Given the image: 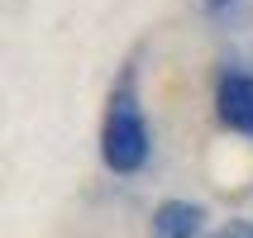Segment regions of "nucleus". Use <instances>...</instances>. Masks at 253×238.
<instances>
[{"instance_id":"obj_1","label":"nucleus","mask_w":253,"mask_h":238,"mask_svg":"<svg viewBox=\"0 0 253 238\" xmlns=\"http://www.w3.org/2000/svg\"><path fill=\"white\" fill-rule=\"evenodd\" d=\"M100 162L115 176H134L148 162V119H143V105H139L134 71H125L110 91V105L100 119Z\"/></svg>"},{"instance_id":"obj_2","label":"nucleus","mask_w":253,"mask_h":238,"mask_svg":"<svg viewBox=\"0 0 253 238\" xmlns=\"http://www.w3.org/2000/svg\"><path fill=\"white\" fill-rule=\"evenodd\" d=\"M215 114H220V124L229 134L253 138V71H239V67L220 71V81H215Z\"/></svg>"},{"instance_id":"obj_3","label":"nucleus","mask_w":253,"mask_h":238,"mask_svg":"<svg viewBox=\"0 0 253 238\" xmlns=\"http://www.w3.org/2000/svg\"><path fill=\"white\" fill-rule=\"evenodd\" d=\"M206 224V210L191 200H163L153 210V238H196Z\"/></svg>"},{"instance_id":"obj_4","label":"nucleus","mask_w":253,"mask_h":238,"mask_svg":"<svg viewBox=\"0 0 253 238\" xmlns=\"http://www.w3.org/2000/svg\"><path fill=\"white\" fill-rule=\"evenodd\" d=\"M211 238H253V219H229V224H220Z\"/></svg>"},{"instance_id":"obj_5","label":"nucleus","mask_w":253,"mask_h":238,"mask_svg":"<svg viewBox=\"0 0 253 238\" xmlns=\"http://www.w3.org/2000/svg\"><path fill=\"white\" fill-rule=\"evenodd\" d=\"M244 0H201V10L211 14V19H225V14H234Z\"/></svg>"}]
</instances>
